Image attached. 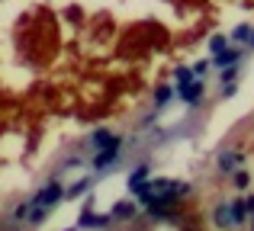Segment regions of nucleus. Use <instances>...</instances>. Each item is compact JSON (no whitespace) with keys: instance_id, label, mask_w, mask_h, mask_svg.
I'll return each mask as SVG.
<instances>
[{"instance_id":"9","label":"nucleus","mask_w":254,"mask_h":231,"mask_svg":"<svg viewBox=\"0 0 254 231\" xmlns=\"http://www.w3.org/2000/svg\"><path fill=\"white\" fill-rule=\"evenodd\" d=\"M113 215H116V219H132V215H135V202H116V209H113Z\"/></svg>"},{"instance_id":"5","label":"nucleus","mask_w":254,"mask_h":231,"mask_svg":"<svg viewBox=\"0 0 254 231\" xmlns=\"http://www.w3.org/2000/svg\"><path fill=\"white\" fill-rule=\"evenodd\" d=\"M212 222H216L222 231L232 228V212H229V202H222V206H216V215H212Z\"/></svg>"},{"instance_id":"16","label":"nucleus","mask_w":254,"mask_h":231,"mask_svg":"<svg viewBox=\"0 0 254 231\" xmlns=\"http://www.w3.org/2000/svg\"><path fill=\"white\" fill-rule=\"evenodd\" d=\"M232 183H235V186H248V174H245V170H235Z\"/></svg>"},{"instance_id":"1","label":"nucleus","mask_w":254,"mask_h":231,"mask_svg":"<svg viewBox=\"0 0 254 231\" xmlns=\"http://www.w3.org/2000/svg\"><path fill=\"white\" fill-rule=\"evenodd\" d=\"M62 193H64V189H62V183H58V180H52L49 186H42V189H39V193L32 196L29 202H26V219H29V222H36V225H39V222H42L45 215H49L52 209L58 206Z\"/></svg>"},{"instance_id":"7","label":"nucleus","mask_w":254,"mask_h":231,"mask_svg":"<svg viewBox=\"0 0 254 231\" xmlns=\"http://www.w3.org/2000/svg\"><path fill=\"white\" fill-rule=\"evenodd\" d=\"M238 164H242V154H238V151H222V154H219V167L222 170H235Z\"/></svg>"},{"instance_id":"2","label":"nucleus","mask_w":254,"mask_h":231,"mask_svg":"<svg viewBox=\"0 0 254 231\" xmlns=\"http://www.w3.org/2000/svg\"><path fill=\"white\" fill-rule=\"evenodd\" d=\"M119 144H123V141L116 138L113 144H106V148H100V151H97V157H93V167H97V170H106L110 164H116V157H119Z\"/></svg>"},{"instance_id":"6","label":"nucleus","mask_w":254,"mask_h":231,"mask_svg":"<svg viewBox=\"0 0 254 231\" xmlns=\"http://www.w3.org/2000/svg\"><path fill=\"white\" fill-rule=\"evenodd\" d=\"M242 55H245L242 48H229V51H219V55H216V64H219V68H232V64H235V61H238V58H242Z\"/></svg>"},{"instance_id":"8","label":"nucleus","mask_w":254,"mask_h":231,"mask_svg":"<svg viewBox=\"0 0 254 231\" xmlns=\"http://www.w3.org/2000/svg\"><path fill=\"white\" fill-rule=\"evenodd\" d=\"M229 212H232V225H242V222L248 219V209H245V202H229Z\"/></svg>"},{"instance_id":"10","label":"nucleus","mask_w":254,"mask_h":231,"mask_svg":"<svg viewBox=\"0 0 254 231\" xmlns=\"http://www.w3.org/2000/svg\"><path fill=\"white\" fill-rule=\"evenodd\" d=\"M90 141L97 144V148H106V144H113V141H116V135H110L106 129H97V132H93V138H90Z\"/></svg>"},{"instance_id":"19","label":"nucleus","mask_w":254,"mask_h":231,"mask_svg":"<svg viewBox=\"0 0 254 231\" xmlns=\"http://www.w3.org/2000/svg\"><path fill=\"white\" fill-rule=\"evenodd\" d=\"M6 231H13V228H6Z\"/></svg>"},{"instance_id":"4","label":"nucleus","mask_w":254,"mask_h":231,"mask_svg":"<svg viewBox=\"0 0 254 231\" xmlns=\"http://www.w3.org/2000/svg\"><path fill=\"white\" fill-rule=\"evenodd\" d=\"M180 93V100L184 103H196L199 96H203V81H193V84H187L184 90H177Z\"/></svg>"},{"instance_id":"12","label":"nucleus","mask_w":254,"mask_h":231,"mask_svg":"<svg viewBox=\"0 0 254 231\" xmlns=\"http://www.w3.org/2000/svg\"><path fill=\"white\" fill-rule=\"evenodd\" d=\"M168 100H171V87H158V93H155V106H158V109H164V106H168Z\"/></svg>"},{"instance_id":"3","label":"nucleus","mask_w":254,"mask_h":231,"mask_svg":"<svg viewBox=\"0 0 254 231\" xmlns=\"http://www.w3.org/2000/svg\"><path fill=\"white\" fill-rule=\"evenodd\" d=\"M145 177H148V170H145V167H138L135 174L129 177V186H132V193H135L138 199H142V196L148 193V180H145Z\"/></svg>"},{"instance_id":"17","label":"nucleus","mask_w":254,"mask_h":231,"mask_svg":"<svg viewBox=\"0 0 254 231\" xmlns=\"http://www.w3.org/2000/svg\"><path fill=\"white\" fill-rule=\"evenodd\" d=\"M87 186H90V180H84V183H77V186H71V196H81Z\"/></svg>"},{"instance_id":"15","label":"nucleus","mask_w":254,"mask_h":231,"mask_svg":"<svg viewBox=\"0 0 254 231\" xmlns=\"http://www.w3.org/2000/svg\"><path fill=\"white\" fill-rule=\"evenodd\" d=\"M193 77H196V81H203V77H206V71H209V64H206V61H199V64H193Z\"/></svg>"},{"instance_id":"13","label":"nucleus","mask_w":254,"mask_h":231,"mask_svg":"<svg viewBox=\"0 0 254 231\" xmlns=\"http://www.w3.org/2000/svg\"><path fill=\"white\" fill-rule=\"evenodd\" d=\"M251 36H254L251 26H238V29L232 32V39H235V42H251Z\"/></svg>"},{"instance_id":"14","label":"nucleus","mask_w":254,"mask_h":231,"mask_svg":"<svg viewBox=\"0 0 254 231\" xmlns=\"http://www.w3.org/2000/svg\"><path fill=\"white\" fill-rule=\"evenodd\" d=\"M209 48L216 51V55H219V51H225V36H212L209 39Z\"/></svg>"},{"instance_id":"11","label":"nucleus","mask_w":254,"mask_h":231,"mask_svg":"<svg viewBox=\"0 0 254 231\" xmlns=\"http://www.w3.org/2000/svg\"><path fill=\"white\" fill-rule=\"evenodd\" d=\"M174 77H177V90H184L187 84H193V81H196L190 68H177V74H174Z\"/></svg>"},{"instance_id":"18","label":"nucleus","mask_w":254,"mask_h":231,"mask_svg":"<svg viewBox=\"0 0 254 231\" xmlns=\"http://www.w3.org/2000/svg\"><path fill=\"white\" fill-rule=\"evenodd\" d=\"M245 209H248V212L254 215V196H251V199H245Z\"/></svg>"}]
</instances>
